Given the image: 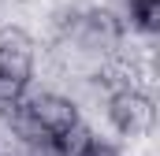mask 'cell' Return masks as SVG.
I'll use <instances>...</instances> for the list:
<instances>
[{"instance_id": "1", "label": "cell", "mask_w": 160, "mask_h": 156, "mask_svg": "<svg viewBox=\"0 0 160 156\" xmlns=\"http://www.w3.org/2000/svg\"><path fill=\"white\" fill-rule=\"evenodd\" d=\"M101 108H104V119H108L112 138H123V141L145 138L153 130V119H157L153 97L142 93V89H112Z\"/></svg>"}, {"instance_id": "2", "label": "cell", "mask_w": 160, "mask_h": 156, "mask_svg": "<svg viewBox=\"0 0 160 156\" xmlns=\"http://www.w3.org/2000/svg\"><path fill=\"white\" fill-rule=\"evenodd\" d=\"M38 71V41L22 26H0V89H26Z\"/></svg>"}, {"instance_id": "3", "label": "cell", "mask_w": 160, "mask_h": 156, "mask_svg": "<svg viewBox=\"0 0 160 156\" xmlns=\"http://www.w3.org/2000/svg\"><path fill=\"white\" fill-rule=\"evenodd\" d=\"M71 156H123V149H119V141H116V138L97 134V130L89 126V138H86V141H82Z\"/></svg>"}]
</instances>
